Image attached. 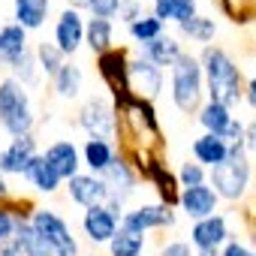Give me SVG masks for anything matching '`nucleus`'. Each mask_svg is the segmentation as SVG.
<instances>
[{
    "instance_id": "f257e3e1",
    "label": "nucleus",
    "mask_w": 256,
    "mask_h": 256,
    "mask_svg": "<svg viewBox=\"0 0 256 256\" xmlns=\"http://www.w3.org/2000/svg\"><path fill=\"white\" fill-rule=\"evenodd\" d=\"M202 76L208 78L211 102H220L226 108L241 102V96H244V90H241V70L235 66V60L223 48L208 46L202 52Z\"/></svg>"
},
{
    "instance_id": "f03ea898",
    "label": "nucleus",
    "mask_w": 256,
    "mask_h": 256,
    "mask_svg": "<svg viewBox=\"0 0 256 256\" xmlns=\"http://www.w3.org/2000/svg\"><path fill=\"white\" fill-rule=\"evenodd\" d=\"M0 124H4V130L12 139L16 136H28L30 126H34L30 96H28L24 84H18L16 78L0 82Z\"/></svg>"
},
{
    "instance_id": "7ed1b4c3",
    "label": "nucleus",
    "mask_w": 256,
    "mask_h": 256,
    "mask_svg": "<svg viewBox=\"0 0 256 256\" xmlns=\"http://www.w3.org/2000/svg\"><path fill=\"white\" fill-rule=\"evenodd\" d=\"M250 181V160L244 154V145H229V154L220 166L211 169V190L217 193V199H241Z\"/></svg>"
},
{
    "instance_id": "20e7f679",
    "label": "nucleus",
    "mask_w": 256,
    "mask_h": 256,
    "mask_svg": "<svg viewBox=\"0 0 256 256\" xmlns=\"http://www.w3.org/2000/svg\"><path fill=\"white\" fill-rule=\"evenodd\" d=\"M172 100L181 112L199 108L202 100V64L193 54H184L172 64Z\"/></svg>"
},
{
    "instance_id": "39448f33",
    "label": "nucleus",
    "mask_w": 256,
    "mask_h": 256,
    "mask_svg": "<svg viewBox=\"0 0 256 256\" xmlns=\"http://www.w3.org/2000/svg\"><path fill=\"white\" fill-rule=\"evenodd\" d=\"M34 226V232L54 250V256H78V244L66 226L64 217H58L52 208H36L28 220Z\"/></svg>"
},
{
    "instance_id": "423d86ee",
    "label": "nucleus",
    "mask_w": 256,
    "mask_h": 256,
    "mask_svg": "<svg viewBox=\"0 0 256 256\" xmlns=\"http://www.w3.org/2000/svg\"><path fill=\"white\" fill-rule=\"evenodd\" d=\"M160 84H163V72L160 66H154L151 60L139 58V60H126V90L139 94V100H151L160 94Z\"/></svg>"
},
{
    "instance_id": "0eeeda50",
    "label": "nucleus",
    "mask_w": 256,
    "mask_h": 256,
    "mask_svg": "<svg viewBox=\"0 0 256 256\" xmlns=\"http://www.w3.org/2000/svg\"><path fill=\"white\" fill-rule=\"evenodd\" d=\"M78 124L84 126L90 136L112 139V133H114V108H112V102L102 100V96L88 100L84 108H82V114H78Z\"/></svg>"
},
{
    "instance_id": "6e6552de",
    "label": "nucleus",
    "mask_w": 256,
    "mask_h": 256,
    "mask_svg": "<svg viewBox=\"0 0 256 256\" xmlns=\"http://www.w3.org/2000/svg\"><path fill=\"white\" fill-rule=\"evenodd\" d=\"M175 223V214L169 211V205H142L136 211H126L120 217V226L124 229H130V232H139L145 235L148 229H157V226H172Z\"/></svg>"
},
{
    "instance_id": "1a4fd4ad",
    "label": "nucleus",
    "mask_w": 256,
    "mask_h": 256,
    "mask_svg": "<svg viewBox=\"0 0 256 256\" xmlns=\"http://www.w3.org/2000/svg\"><path fill=\"white\" fill-rule=\"evenodd\" d=\"M36 157V142L34 136H16L4 151H0V172L4 175H24L30 160Z\"/></svg>"
},
{
    "instance_id": "9d476101",
    "label": "nucleus",
    "mask_w": 256,
    "mask_h": 256,
    "mask_svg": "<svg viewBox=\"0 0 256 256\" xmlns=\"http://www.w3.org/2000/svg\"><path fill=\"white\" fill-rule=\"evenodd\" d=\"M217 193L208 187V184H196V187H184L181 190V196H178V205L184 208V214L187 217H193V220H205V217H211L214 211H217Z\"/></svg>"
},
{
    "instance_id": "9b49d317",
    "label": "nucleus",
    "mask_w": 256,
    "mask_h": 256,
    "mask_svg": "<svg viewBox=\"0 0 256 256\" xmlns=\"http://www.w3.org/2000/svg\"><path fill=\"white\" fill-rule=\"evenodd\" d=\"M84 40V22L78 16V10H64L58 24H54V46L60 54H72Z\"/></svg>"
},
{
    "instance_id": "f8f14e48",
    "label": "nucleus",
    "mask_w": 256,
    "mask_h": 256,
    "mask_svg": "<svg viewBox=\"0 0 256 256\" xmlns=\"http://www.w3.org/2000/svg\"><path fill=\"white\" fill-rule=\"evenodd\" d=\"M96 178L106 184V193H108V199H118V202H124L126 196H130V193L136 190L133 169L126 166L120 157H114V160L106 166V172H102V175H96Z\"/></svg>"
},
{
    "instance_id": "ddd939ff",
    "label": "nucleus",
    "mask_w": 256,
    "mask_h": 256,
    "mask_svg": "<svg viewBox=\"0 0 256 256\" xmlns=\"http://www.w3.org/2000/svg\"><path fill=\"white\" fill-rule=\"evenodd\" d=\"M226 238H229V229H226V217L223 214H211L205 220H196L193 229H190V241L199 250H217Z\"/></svg>"
},
{
    "instance_id": "4468645a",
    "label": "nucleus",
    "mask_w": 256,
    "mask_h": 256,
    "mask_svg": "<svg viewBox=\"0 0 256 256\" xmlns=\"http://www.w3.org/2000/svg\"><path fill=\"white\" fill-rule=\"evenodd\" d=\"M82 226H84V235L90 238V244H108L112 235L118 232L120 220H118L112 211H106L102 205H96V208H88V211H84Z\"/></svg>"
},
{
    "instance_id": "2eb2a0df",
    "label": "nucleus",
    "mask_w": 256,
    "mask_h": 256,
    "mask_svg": "<svg viewBox=\"0 0 256 256\" xmlns=\"http://www.w3.org/2000/svg\"><path fill=\"white\" fill-rule=\"evenodd\" d=\"M46 157V163L54 169V175L60 178V181H70V178H76L78 175V151H76V145L72 142H54V145H48V151L42 154Z\"/></svg>"
},
{
    "instance_id": "dca6fc26",
    "label": "nucleus",
    "mask_w": 256,
    "mask_h": 256,
    "mask_svg": "<svg viewBox=\"0 0 256 256\" xmlns=\"http://www.w3.org/2000/svg\"><path fill=\"white\" fill-rule=\"evenodd\" d=\"M70 199L84 208H96L108 199V193L96 175H76V178H70Z\"/></svg>"
},
{
    "instance_id": "f3484780",
    "label": "nucleus",
    "mask_w": 256,
    "mask_h": 256,
    "mask_svg": "<svg viewBox=\"0 0 256 256\" xmlns=\"http://www.w3.org/2000/svg\"><path fill=\"white\" fill-rule=\"evenodd\" d=\"M100 76L106 78V84L112 88V94H126V54L124 52H102L100 54Z\"/></svg>"
},
{
    "instance_id": "a211bd4d",
    "label": "nucleus",
    "mask_w": 256,
    "mask_h": 256,
    "mask_svg": "<svg viewBox=\"0 0 256 256\" xmlns=\"http://www.w3.org/2000/svg\"><path fill=\"white\" fill-rule=\"evenodd\" d=\"M48 6L52 0H12V10H16V24L24 30H36L46 24L48 18Z\"/></svg>"
},
{
    "instance_id": "6ab92c4d",
    "label": "nucleus",
    "mask_w": 256,
    "mask_h": 256,
    "mask_svg": "<svg viewBox=\"0 0 256 256\" xmlns=\"http://www.w3.org/2000/svg\"><path fill=\"white\" fill-rule=\"evenodd\" d=\"M193 154H196V163H199V166H208V169H214V166H220V163L226 160V154H229V145H226L220 136H211V133H205V136H199V139L193 142Z\"/></svg>"
},
{
    "instance_id": "aec40b11",
    "label": "nucleus",
    "mask_w": 256,
    "mask_h": 256,
    "mask_svg": "<svg viewBox=\"0 0 256 256\" xmlns=\"http://www.w3.org/2000/svg\"><path fill=\"white\" fill-rule=\"evenodd\" d=\"M28 52V30L18 24L0 28V64H12Z\"/></svg>"
},
{
    "instance_id": "412c9836",
    "label": "nucleus",
    "mask_w": 256,
    "mask_h": 256,
    "mask_svg": "<svg viewBox=\"0 0 256 256\" xmlns=\"http://www.w3.org/2000/svg\"><path fill=\"white\" fill-rule=\"evenodd\" d=\"M181 58V46L175 36H157L151 42H145V60H151L154 66H172Z\"/></svg>"
},
{
    "instance_id": "4be33fe9",
    "label": "nucleus",
    "mask_w": 256,
    "mask_h": 256,
    "mask_svg": "<svg viewBox=\"0 0 256 256\" xmlns=\"http://www.w3.org/2000/svg\"><path fill=\"white\" fill-rule=\"evenodd\" d=\"M112 160H114V148L108 145V139L90 136V139L84 142V163H88L90 175H102Z\"/></svg>"
},
{
    "instance_id": "5701e85b",
    "label": "nucleus",
    "mask_w": 256,
    "mask_h": 256,
    "mask_svg": "<svg viewBox=\"0 0 256 256\" xmlns=\"http://www.w3.org/2000/svg\"><path fill=\"white\" fill-rule=\"evenodd\" d=\"M196 16V0H154L157 22H187Z\"/></svg>"
},
{
    "instance_id": "b1692460",
    "label": "nucleus",
    "mask_w": 256,
    "mask_h": 256,
    "mask_svg": "<svg viewBox=\"0 0 256 256\" xmlns=\"http://www.w3.org/2000/svg\"><path fill=\"white\" fill-rule=\"evenodd\" d=\"M24 175H28V181H30L40 193H54V190L60 187V178L54 175V169H52V166L46 163V157H40V154L30 160V166H28Z\"/></svg>"
},
{
    "instance_id": "393cba45",
    "label": "nucleus",
    "mask_w": 256,
    "mask_h": 256,
    "mask_svg": "<svg viewBox=\"0 0 256 256\" xmlns=\"http://www.w3.org/2000/svg\"><path fill=\"white\" fill-rule=\"evenodd\" d=\"M12 238L22 244V250H24V256H54V250L34 232V226L28 223V220H16V232H12Z\"/></svg>"
},
{
    "instance_id": "a878e982",
    "label": "nucleus",
    "mask_w": 256,
    "mask_h": 256,
    "mask_svg": "<svg viewBox=\"0 0 256 256\" xmlns=\"http://www.w3.org/2000/svg\"><path fill=\"white\" fill-rule=\"evenodd\" d=\"M108 250H112V256H142V250H145V235L118 226V232H114L112 241H108Z\"/></svg>"
},
{
    "instance_id": "bb28decb",
    "label": "nucleus",
    "mask_w": 256,
    "mask_h": 256,
    "mask_svg": "<svg viewBox=\"0 0 256 256\" xmlns=\"http://www.w3.org/2000/svg\"><path fill=\"white\" fill-rule=\"evenodd\" d=\"M229 120H232V114H229L226 106H220V102H208V106H202L199 124L205 126V133H211V136H223V133H226V126H229Z\"/></svg>"
},
{
    "instance_id": "cd10ccee",
    "label": "nucleus",
    "mask_w": 256,
    "mask_h": 256,
    "mask_svg": "<svg viewBox=\"0 0 256 256\" xmlns=\"http://www.w3.org/2000/svg\"><path fill=\"white\" fill-rule=\"evenodd\" d=\"M52 78H54V90H58V96H64V100L78 96V90H82V70H78L76 64H64Z\"/></svg>"
},
{
    "instance_id": "c85d7f7f",
    "label": "nucleus",
    "mask_w": 256,
    "mask_h": 256,
    "mask_svg": "<svg viewBox=\"0 0 256 256\" xmlns=\"http://www.w3.org/2000/svg\"><path fill=\"white\" fill-rule=\"evenodd\" d=\"M84 36H88V46H90L96 54L108 52V48H112V22H108V18H90V22L84 24Z\"/></svg>"
},
{
    "instance_id": "c756f323",
    "label": "nucleus",
    "mask_w": 256,
    "mask_h": 256,
    "mask_svg": "<svg viewBox=\"0 0 256 256\" xmlns=\"http://www.w3.org/2000/svg\"><path fill=\"white\" fill-rule=\"evenodd\" d=\"M163 34V22H157L154 16H139L136 22H130V36L136 40V42H151V40H157Z\"/></svg>"
},
{
    "instance_id": "7c9ffc66",
    "label": "nucleus",
    "mask_w": 256,
    "mask_h": 256,
    "mask_svg": "<svg viewBox=\"0 0 256 256\" xmlns=\"http://www.w3.org/2000/svg\"><path fill=\"white\" fill-rule=\"evenodd\" d=\"M178 28H181V34H187V36H193V40H199V42H208V40L214 36V30H217L214 18H202V16H193V18L181 22Z\"/></svg>"
},
{
    "instance_id": "2f4dec72",
    "label": "nucleus",
    "mask_w": 256,
    "mask_h": 256,
    "mask_svg": "<svg viewBox=\"0 0 256 256\" xmlns=\"http://www.w3.org/2000/svg\"><path fill=\"white\" fill-rule=\"evenodd\" d=\"M36 60H40V70H42L46 76H54V72L64 66V54H60L58 46H52V42H40V46H36Z\"/></svg>"
},
{
    "instance_id": "473e14b6",
    "label": "nucleus",
    "mask_w": 256,
    "mask_h": 256,
    "mask_svg": "<svg viewBox=\"0 0 256 256\" xmlns=\"http://www.w3.org/2000/svg\"><path fill=\"white\" fill-rule=\"evenodd\" d=\"M10 66H12V72L18 76V78H16L18 84H30V82L36 78V64H34V54H30V52H24V54H22L18 60H12Z\"/></svg>"
},
{
    "instance_id": "72a5a7b5",
    "label": "nucleus",
    "mask_w": 256,
    "mask_h": 256,
    "mask_svg": "<svg viewBox=\"0 0 256 256\" xmlns=\"http://www.w3.org/2000/svg\"><path fill=\"white\" fill-rule=\"evenodd\" d=\"M178 181L181 187H196V184H205V169L199 163H184L181 172H178Z\"/></svg>"
},
{
    "instance_id": "f704fd0d",
    "label": "nucleus",
    "mask_w": 256,
    "mask_h": 256,
    "mask_svg": "<svg viewBox=\"0 0 256 256\" xmlns=\"http://www.w3.org/2000/svg\"><path fill=\"white\" fill-rule=\"evenodd\" d=\"M84 6L94 12V18H112L120 6V0H84Z\"/></svg>"
},
{
    "instance_id": "c9c22d12",
    "label": "nucleus",
    "mask_w": 256,
    "mask_h": 256,
    "mask_svg": "<svg viewBox=\"0 0 256 256\" xmlns=\"http://www.w3.org/2000/svg\"><path fill=\"white\" fill-rule=\"evenodd\" d=\"M12 232H16V217H12L6 208H0V244L10 241V238H12Z\"/></svg>"
},
{
    "instance_id": "e433bc0d",
    "label": "nucleus",
    "mask_w": 256,
    "mask_h": 256,
    "mask_svg": "<svg viewBox=\"0 0 256 256\" xmlns=\"http://www.w3.org/2000/svg\"><path fill=\"white\" fill-rule=\"evenodd\" d=\"M160 256H193V250L187 241H169V244H163Z\"/></svg>"
},
{
    "instance_id": "4c0bfd02",
    "label": "nucleus",
    "mask_w": 256,
    "mask_h": 256,
    "mask_svg": "<svg viewBox=\"0 0 256 256\" xmlns=\"http://www.w3.org/2000/svg\"><path fill=\"white\" fill-rule=\"evenodd\" d=\"M118 16H120V18H126V22H136L142 12H139V4H136V0H120Z\"/></svg>"
},
{
    "instance_id": "58836bf2",
    "label": "nucleus",
    "mask_w": 256,
    "mask_h": 256,
    "mask_svg": "<svg viewBox=\"0 0 256 256\" xmlns=\"http://www.w3.org/2000/svg\"><path fill=\"white\" fill-rule=\"evenodd\" d=\"M220 256H256V253H253V250H247L241 241H229V244H226V250H223Z\"/></svg>"
},
{
    "instance_id": "ea45409f",
    "label": "nucleus",
    "mask_w": 256,
    "mask_h": 256,
    "mask_svg": "<svg viewBox=\"0 0 256 256\" xmlns=\"http://www.w3.org/2000/svg\"><path fill=\"white\" fill-rule=\"evenodd\" d=\"M253 157H256V120L250 124V126H244V142H241Z\"/></svg>"
},
{
    "instance_id": "a19ab883",
    "label": "nucleus",
    "mask_w": 256,
    "mask_h": 256,
    "mask_svg": "<svg viewBox=\"0 0 256 256\" xmlns=\"http://www.w3.org/2000/svg\"><path fill=\"white\" fill-rule=\"evenodd\" d=\"M0 256H24V250H22V244L16 238H10V241L0 244Z\"/></svg>"
},
{
    "instance_id": "79ce46f5",
    "label": "nucleus",
    "mask_w": 256,
    "mask_h": 256,
    "mask_svg": "<svg viewBox=\"0 0 256 256\" xmlns=\"http://www.w3.org/2000/svg\"><path fill=\"white\" fill-rule=\"evenodd\" d=\"M244 96H247V102L256 108V78H250V82H247V94H244Z\"/></svg>"
},
{
    "instance_id": "37998d69",
    "label": "nucleus",
    "mask_w": 256,
    "mask_h": 256,
    "mask_svg": "<svg viewBox=\"0 0 256 256\" xmlns=\"http://www.w3.org/2000/svg\"><path fill=\"white\" fill-rule=\"evenodd\" d=\"M6 196H10V184H6L4 172H0V199H6Z\"/></svg>"
},
{
    "instance_id": "c03bdc74",
    "label": "nucleus",
    "mask_w": 256,
    "mask_h": 256,
    "mask_svg": "<svg viewBox=\"0 0 256 256\" xmlns=\"http://www.w3.org/2000/svg\"><path fill=\"white\" fill-rule=\"evenodd\" d=\"M196 256H220V253H217V250H199Z\"/></svg>"
}]
</instances>
